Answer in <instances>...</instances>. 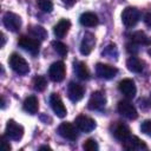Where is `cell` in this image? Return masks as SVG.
<instances>
[{"instance_id": "14", "label": "cell", "mask_w": 151, "mask_h": 151, "mask_svg": "<svg viewBox=\"0 0 151 151\" xmlns=\"http://www.w3.org/2000/svg\"><path fill=\"white\" fill-rule=\"evenodd\" d=\"M58 132L61 137L70 139V140H76L78 138L77 130H76L74 125H72L71 123H61L58 127Z\"/></svg>"}, {"instance_id": "33", "label": "cell", "mask_w": 151, "mask_h": 151, "mask_svg": "<svg viewBox=\"0 0 151 151\" xmlns=\"http://www.w3.org/2000/svg\"><path fill=\"white\" fill-rule=\"evenodd\" d=\"M76 1H77V0H63V2H64V4H66V5H68V6L74 5V4H76Z\"/></svg>"}, {"instance_id": "34", "label": "cell", "mask_w": 151, "mask_h": 151, "mask_svg": "<svg viewBox=\"0 0 151 151\" xmlns=\"http://www.w3.org/2000/svg\"><path fill=\"white\" fill-rule=\"evenodd\" d=\"M39 150H52V149L50 146H47V145H42V146L39 147Z\"/></svg>"}, {"instance_id": "1", "label": "cell", "mask_w": 151, "mask_h": 151, "mask_svg": "<svg viewBox=\"0 0 151 151\" xmlns=\"http://www.w3.org/2000/svg\"><path fill=\"white\" fill-rule=\"evenodd\" d=\"M8 63H9V66L12 67V70L14 72H17L18 74H27L29 72L28 63L18 53L11 54Z\"/></svg>"}, {"instance_id": "18", "label": "cell", "mask_w": 151, "mask_h": 151, "mask_svg": "<svg viewBox=\"0 0 151 151\" xmlns=\"http://www.w3.org/2000/svg\"><path fill=\"white\" fill-rule=\"evenodd\" d=\"M113 134H114V137H116L118 140H120V142L126 140V139L131 136L130 129H129L125 124H123V123H117V124H116V126H114V129H113Z\"/></svg>"}, {"instance_id": "28", "label": "cell", "mask_w": 151, "mask_h": 151, "mask_svg": "<svg viewBox=\"0 0 151 151\" xmlns=\"http://www.w3.org/2000/svg\"><path fill=\"white\" fill-rule=\"evenodd\" d=\"M83 147L86 150V151H97L98 149H99V146H98V144H97V142L94 140V139H87V140H85V143H84V145H83Z\"/></svg>"}, {"instance_id": "25", "label": "cell", "mask_w": 151, "mask_h": 151, "mask_svg": "<svg viewBox=\"0 0 151 151\" xmlns=\"http://www.w3.org/2000/svg\"><path fill=\"white\" fill-rule=\"evenodd\" d=\"M32 85H33V88H34L35 91L42 92V91L46 88V86H47V81H46L45 77H42V76H37V77L33 78Z\"/></svg>"}, {"instance_id": "8", "label": "cell", "mask_w": 151, "mask_h": 151, "mask_svg": "<svg viewBox=\"0 0 151 151\" xmlns=\"http://www.w3.org/2000/svg\"><path fill=\"white\" fill-rule=\"evenodd\" d=\"M74 123H76V126L78 127V130H80L81 132H85V133L91 132L96 129V122L92 118H90L87 116H84V114L78 116L76 118Z\"/></svg>"}, {"instance_id": "36", "label": "cell", "mask_w": 151, "mask_h": 151, "mask_svg": "<svg viewBox=\"0 0 151 151\" xmlns=\"http://www.w3.org/2000/svg\"><path fill=\"white\" fill-rule=\"evenodd\" d=\"M1 107L2 109L5 107V99H4V97H1Z\"/></svg>"}, {"instance_id": "5", "label": "cell", "mask_w": 151, "mask_h": 151, "mask_svg": "<svg viewBox=\"0 0 151 151\" xmlns=\"http://www.w3.org/2000/svg\"><path fill=\"white\" fill-rule=\"evenodd\" d=\"M65 73H66V67L63 61H55L50 66L48 76H50L51 80H53L55 83L61 81L65 78Z\"/></svg>"}, {"instance_id": "17", "label": "cell", "mask_w": 151, "mask_h": 151, "mask_svg": "<svg viewBox=\"0 0 151 151\" xmlns=\"http://www.w3.org/2000/svg\"><path fill=\"white\" fill-rule=\"evenodd\" d=\"M71 27V21L67 19H61L60 21H58V24L53 27V32L54 35L57 38H64L66 35V33L68 32Z\"/></svg>"}, {"instance_id": "29", "label": "cell", "mask_w": 151, "mask_h": 151, "mask_svg": "<svg viewBox=\"0 0 151 151\" xmlns=\"http://www.w3.org/2000/svg\"><path fill=\"white\" fill-rule=\"evenodd\" d=\"M140 130H142L143 133H145V134H147V136L151 137V120L143 122L142 125H140Z\"/></svg>"}, {"instance_id": "31", "label": "cell", "mask_w": 151, "mask_h": 151, "mask_svg": "<svg viewBox=\"0 0 151 151\" xmlns=\"http://www.w3.org/2000/svg\"><path fill=\"white\" fill-rule=\"evenodd\" d=\"M1 147H2V150L4 151H9L12 147H11V144L6 140V138L5 137H2L1 138Z\"/></svg>"}, {"instance_id": "27", "label": "cell", "mask_w": 151, "mask_h": 151, "mask_svg": "<svg viewBox=\"0 0 151 151\" xmlns=\"http://www.w3.org/2000/svg\"><path fill=\"white\" fill-rule=\"evenodd\" d=\"M37 4H38V7H39L42 12L50 13V12H52V9H53L52 0H37Z\"/></svg>"}, {"instance_id": "32", "label": "cell", "mask_w": 151, "mask_h": 151, "mask_svg": "<svg viewBox=\"0 0 151 151\" xmlns=\"http://www.w3.org/2000/svg\"><path fill=\"white\" fill-rule=\"evenodd\" d=\"M144 21L146 24V26L151 27V13H146L145 17H144Z\"/></svg>"}, {"instance_id": "20", "label": "cell", "mask_w": 151, "mask_h": 151, "mask_svg": "<svg viewBox=\"0 0 151 151\" xmlns=\"http://www.w3.org/2000/svg\"><path fill=\"white\" fill-rule=\"evenodd\" d=\"M39 109V103L35 96H28L24 101V110L29 114H35Z\"/></svg>"}, {"instance_id": "2", "label": "cell", "mask_w": 151, "mask_h": 151, "mask_svg": "<svg viewBox=\"0 0 151 151\" xmlns=\"http://www.w3.org/2000/svg\"><path fill=\"white\" fill-rule=\"evenodd\" d=\"M18 44L21 48H24L25 51L29 52L31 54H38L39 50H40V41L38 39L34 38H29L26 35H21L18 40Z\"/></svg>"}, {"instance_id": "11", "label": "cell", "mask_w": 151, "mask_h": 151, "mask_svg": "<svg viewBox=\"0 0 151 151\" xmlns=\"http://www.w3.org/2000/svg\"><path fill=\"white\" fill-rule=\"evenodd\" d=\"M118 112L127 119H136L138 117L136 107L127 100H120L118 103Z\"/></svg>"}, {"instance_id": "35", "label": "cell", "mask_w": 151, "mask_h": 151, "mask_svg": "<svg viewBox=\"0 0 151 151\" xmlns=\"http://www.w3.org/2000/svg\"><path fill=\"white\" fill-rule=\"evenodd\" d=\"M1 40H2V41H1V47H4V46H5V41H6V40H5V35H4L2 33H1Z\"/></svg>"}, {"instance_id": "12", "label": "cell", "mask_w": 151, "mask_h": 151, "mask_svg": "<svg viewBox=\"0 0 151 151\" xmlns=\"http://www.w3.org/2000/svg\"><path fill=\"white\" fill-rule=\"evenodd\" d=\"M96 45V37L93 33L91 32H85L83 40L80 42V53L83 55H87L91 53V51L93 50Z\"/></svg>"}, {"instance_id": "6", "label": "cell", "mask_w": 151, "mask_h": 151, "mask_svg": "<svg viewBox=\"0 0 151 151\" xmlns=\"http://www.w3.org/2000/svg\"><path fill=\"white\" fill-rule=\"evenodd\" d=\"M2 21H4V26L8 31H12V32H17L21 27V18L18 14L12 13V12L5 13Z\"/></svg>"}, {"instance_id": "7", "label": "cell", "mask_w": 151, "mask_h": 151, "mask_svg": "<svg viewBox=\"0 0 151 151\" xmlns=\"http://www.w3.org/2000/svg\"><path fill=\"white\" fill-rule=\"evenodd\" d=\"M96 73L99 78L101 79H112L117 76L118 73V68L107 64H97L96 66Z\"/></svg>"}, {"instance_id": "4", "label": "cell", "mask_w": 151, "mask_h": 151, "mask_svg": "<svg viewBox=\"0 0 151 151\" xmlns=\"http://www.w3.org/2000/svg\"><path fill=\"white\" fill-rule=\"evenodd\" d=\"M5 136L12 140H19L24 136V127L14 120H8L5 130Z\"/></svg>"}, {"instance_id": "22", "label": "cell", "mask_w": 151, "mask_h": 151, "mask_svg": "<svg viewBox=\"0 0 151 151\" xmlns=\"http://www.w3.org/2000/svg\"><path fill=\"white\" fill-rule=\"evenodd\" d=\"M130 37H131V40H132L134 44H139V45H151V38H149L143 31L133 32Z\"/></svg>"}, {"instance_id": "10", "label": "cell", "mask_w": 151, "mask_h": 151, "mask_svg": "<svg viewBox=\"0 0 151 151\" xmlns=\"http://www.w3.org/2000/svg\"><path fill=\"white\" fill-rule=\"evenodd\" d=\"M106 104V97L101 91H94L88 99V109L90 110H101Z\"/></svg>"}, {"instance_id": "23", "label": "cell", "mask_w": 151, "mask_h": 151, "mask_svg": "<svg viewBox=\"0 0 151 151\" xmlns=\"http://www.w3.org/2000/svg\"><path fill=\"white\" fill-rule=\"evenodd\" d=\"M126 66L127 68L131 71V72H134V73H139L143 71V63L137 58V57H130L126 61Z\"/></svg>"}, {"instance_id": "13", "label": "cell", "mask_w": 151, "mask_h": 151, "mask_svg": "<svg viewBox=\"0 0 151 151\" xmlns=\"http://www.w3.org/2000/svg\"><path fill=\"white\" fill-rule=\"evenodd\" d=\"M118 88L127 98H133L136 96V92H137L134 81L132 79H129V78H125V79L120 80L119 85H118Z\"/></svg>"}, {"instance_id": "9", "label": "cell", "mask_w": 151, "mask_h": 151, "mask_svg": "<svg viewBox=\"0 0 151 151\" xmlns=\"http://www.w3.org/2000/svg\"><path fill=\"white\" fill-rule=\"evenodd\" d=\"M50 104H51V107L53 110V112L60 117V118H64L66 114H67V111H66V107L60 98L59 94L57 93H52L51 97H50Z\"/></svg>"}, {"instance_id": "3", "label": "cell", "mask_w": 151, "mask_h": 151, "mask_svg": "<svg viewBox=\"0 0 151 151\" xmlns=\"http://www.w3.org/2000/svg\"><path fill=\"white\" fill-rule=\"evenodd\" d=\"M140 19V13L134 7H126L122 13V21L126 27H133Z\"/></svg>"}, {"instance_id": "15", "label": "cell", "mask_w": 151, "mask_h": 151, "mask_svg": "<svg viewBox=\"0 0 151 151\" xmlns=\"http://www.w3.org/2000/svg\"><path fill=\"white\" fill-rule=\"evenodd\" d=\"M67 96L72 101H79L84 97V87L74 81H71L67 87Z\"/></svg>"}, {"instance_id": "30", "label": "cell", "mask_w": 151, "mask_h": 151, "mask_svg": "<svg viewBox=\"0 0 151 151\" xmlns=\"http://www.w3.org/2000/svg\"><path fill=\"white\" fill-rule=\"evenodd\" d=\"M113 52H117L116 45H109V46L106 47V50L103 52V54L107 55V58H113Z\"/></svg>"}, {"instance_id": "26", "label": "cell", "mask_w": 151, "mask_h": 151, "mask_svg": "<svg viewBox=\"0 0 151 151\" xmlns=\"http://www.w3.org/2000/svg\"><path fill=\"white\" fill-rule=\"evenodd\" d=\"M52 46H53L54 51H55L59 55H61V57H65V55L67 54V52H68L67 46H66L64 42H61V41H53V42H52Z\"/></svg>"}, {"instance_id": "16", "label": "cell", "mask_w": 151, "mask_h": 151, "mask_svg": "<svg viewBox=\"0 0 151 151\" xmlns=\"http://www.w3.org/2000/svg\"><path fill=\"white\" fill-rule=\"evenodd\" d=\"M123 145L126 150H145V149H147L146 144L136 136H130L126 140L123 142Z\"/></svg>"}, {"instance_id": "21", "label": "cell", "mask_w": 151, "mask_h": 151, "mask_svg": "<svg viewBox=\"0 0 151 151\" xmlns=\"http://www.w3.org/2000/svg\"><path fill=\"white\" fill-rule=\"evenodd\" d=\"M74 72H76L77 77L81 80H87L90 78V71L84 61L74 63Z\"/></svg>"}, {"instance_id": "24", "label": "cell", "mask_w": 151, "mask_h": 151, "mask_svg": "<svg viewBox=\"0 0 151 151\" xmlns=\"http://www.w3.org/2000/svg\"><path fill=\"white\" fill-rule=\"evenodd\" d=\"M29 33L33 35V38L38 39V40H44L47 38V32L42 26L39 25H34L29 27Z\"/></svg>"}, {"instance_id": "19", "label": "cell", "mask_w": 151, "mask_h": 151, "mask_svg": "<svg viewBox=\"0 0 151 151\" xmlns=\"http://www.w3.org/2000/svg\"><path fill=\"white\" fill-rule=\"evenodd\" d=\"M80 24L83 26H86V27H93L96 25H98L99 20H98V17L92 13V12H85L80 15V19H79Z\"/></svg>"}, {"instance_id": "37", "label": "cell", "mask_w": 151, "mask_h": 151, "mask_svg": "<svg viewBox=\"0 0 151 151\" xmlns=\"http://www.w3.org/2000/svg\"><path fill=\"white\" fill-rule=\"evenodd\" d=\"M149 54H150V55H151V50H149Z\"/></svg>"}]
</instances>
